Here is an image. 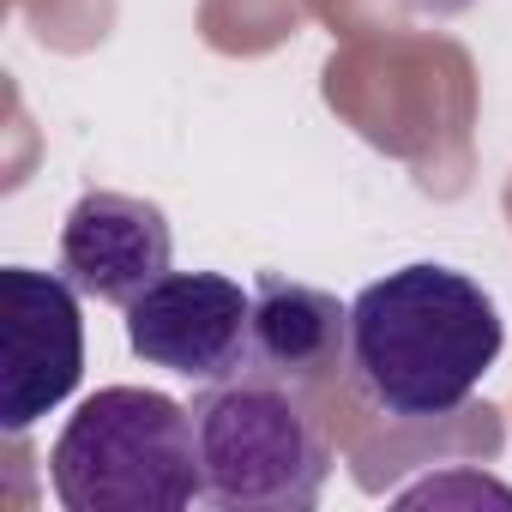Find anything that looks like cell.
Segmentation results:
<instances>
[{"instance_id":"obj_7","label":"cell","mask_w":512,"mask_h":512,"mask_svg":"<svg viewBox=\"0 0 512 512\" xmlns=\"http://www.w3.org/2000/svg\"><path fill=\"white\" fill-rule=\"evenodd\" d=\"M350 362V308L332 290H314L284 272L253 278V368L296 392L332 380Z\"/></svg>"},{"instance_id":"obj_3","label":"cell","mask_w":512,"mask_h":512,"mask_svg":"<svg viewBox=\"0 0 512 512\" xmlns=\"http://www.w3.org/2000/svg\"><path fill=\"white\" fill-rule=\"evenodd\" d=\"M205 500L223 512H308L326 494L332 446L302 392L272 374H235L193 398Z\"/></svg>"},{"instance_id":"obj_2","label":"cell","mask_w":512,"mask_h":512,"mask_svg":"<svg viewBox=\"0 0 512 512\" xmlns=\"http://www.w3.org/2000/svg\"><path fill=\"white\" fill-rule=\"evenodd\" d=\"M49 482L67 512H181L205 494L193 410L169 392L103 386L91 392L55 452Z\"/></svg>"},{"instance_id":"obj_6","label":"cell","mask_w":512,"mask_h":512,"mask_svg":"<svg viewBox=\"0 0 512 512\" xmlns=\"http://www.w3.org/2000/svg\"><path fill=\"white\" fill-rule=\"evenodd\" d=\"M169 260H175V229L157 199L91 187L61 223V272L91 302L127 308L169 272Z\"/></svg>"},{"instance_id":"obj_5","label":"cell","mask_w":512,"mask_h":512,"mask_svg":"<svg viewBox=\"0 0 512 512\" xmlns=\"http://www.w3.org/2000/svg\"><path fill=\"white\" fill-rule=\"evenodd\" d=\"M127 344L181 380H235L253 368V290L223 272H163L127 302Z\"/></svg>"},{"instance_id":"obj_1","label":"cell","mask_w":512,"mask_h":512,"mask_svg":"<svg viewBox=\"0 0 512 512\" xmlns=\"http://www.w3.org/2000/svg\"><path fill=\"white\" fill-rule=\"evenodd\" d=\"M494 296L452 266H404L350 302V374L380 416L434 422L476 398L500 362Z\"/></svg>"},{"instance_id":"obj_4","label":"cell","mask_w":512,"mask_h":512,"mask_svg":"<svg viewBox=\"0 0 512 512\" xmlns=\"http://www.w3.org/2000/svg\"><path fill=\"white\" fill-rule=\"evenodd\" d=\"M85 374V320L67 272H0V434L37 428Z\"/></svg>"}]
</instances>
